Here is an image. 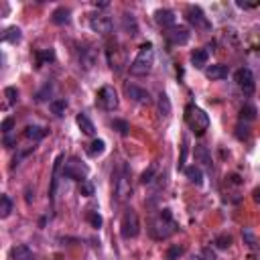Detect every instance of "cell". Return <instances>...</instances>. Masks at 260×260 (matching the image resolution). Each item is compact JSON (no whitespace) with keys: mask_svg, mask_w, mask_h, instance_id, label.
Here are the masks:
<instances>
[{"mask_svg":"<svg viewBox=\"0 0 260 260\" xmlns=\"http://www.w3.org/2000/svg\"><path fill=\"white\" fill-rule=\"evenodd\" d=\"M177 230H179V224L175 221V218H173V212H171L169 207L160 209L159 216L151 221V228H148V232H151V236L155 240H167Z\"/></svg>","mask_w":260,"mask_h":260,"instance_id":"cell-1","label":"cell"},{"mask_svg":"<svg viewBox=\"0 0 260 260\" xmlns=\"http://www.w3.org/2000/svg\"><path fill=\"white\" fill-rule=\"evenodd\" d=\"M112 185H114V201L126 203L132 197V181H130V169L126 163H122L112 173Z\"/></svg>","mask_w":260,"mask_h":260,"instance_id":"cell-2","label":"cell"},{"mask_svg":"<svg viewBox=\"0 0 260 260\" xmlns=\"http://www.w3.org/2000/svg\"><path fill=\"white\" fill-rule=\"evenodd\" d=\"M153 67H155V47H153V43H144L139 49V53H136L134 61L128 65V71H130V76L140 78V76L151 73Z\"/></svg>","mask_w":260,"mask_h":260,"instance_id":"cell-3","label":"cell"},{"mask_svg":"<svg viewBox=\"0 0 260 260\" xmlns=\"http://www.w3.org/2000/svg\"><path fill=\"white\" fill-rule=\"evenodd\" d=\"M185 122H187L189 130L195 136H203L205 130L209 128V116L205 114V110H201L195 104H187L185 106Z\"/></svg>","mask_w":260,"mask_h":260,"instance_id":"cell-4","label":"cell"},{"mask_svg":"<svg viewBox=\"0 0 260 260\" xmlns=\"http://www.w3.org/2000/svg\"><path fill=\"white\" fill-rule=\"evenodd\" d=\"M140 234V220H139V214L134 209H126L124 216L120 220V236L124 240H132Z\"/></svg>","mask_w":260,"mask_h":260,"instance_id":"cell-5","label":"cell"},{"mask_svg":"<svg viewBox=\"0 0 260 260\" xmlns=\"http://www.w3.org/2000/svg\"><path fill=\"white\" fill-rule=\"evenodd\" d=\"M88 173H90L88 165H83L78 157L67 159V163L63 167V177L73 179V181H80V183H83L85 179H88Z\"/></svg>","mask_w":260,"mask_h":260,"instance_id":"cell-6","label":"cell"},{"mask_svg":"<svg viewBox=\"0 0 260 260\" xmlns=\"http://www.w3.org/2000/svg\"><path fill=\"white\" fill-rule=\"evenodd\" d=\"M234 81L240 88V92L244 96H252L256 90V80H254V73L248 67H240L236 73H234Z\"/></svg>","mask_w":260,"mask_h":260,"instance_id":"cell-7","label":"cell"},{"mask_svg":"<svg viewBox=\"0 0 260 260\" xmlns=\"http://www.w3.org/2000/svg\"><path fill=\"white\" fill-rule=\"evenodd\" d=\"M98 104H100L104 110L108 112H114L120 106V100H118V92L112 88V85H102L98 90Z\"/></svg>","mask_w":260,"mask_h":260,"instance_id":"cell-8","label":"cell"},{"mask_svg":"<svg viewBox=\"0 0 260 260\" xmlns=\"http://www.w3.org/2000/svg\"><path fill=\"white\" fill-rule=\"evenodd\" d=\"M185 19H187V22L193 24L195 29H201V31H209V29H212V22L207 20L205 12L200 6H195V4H189L187 8H185Z\"/></svg>","mask_w":260,"mask_h":260,"instance_id":"cell-9","label":"cell"},{"mask_svg":"<svg viewBox=\"0 0 260 260\" xmlns=\"http://www.w3.org/2000/svg\"><path fill=\"white\" fill-rule=\"evenodd\" d=\"M165 39H167V43L169 45H173V47H179V45H185L189 39H191V33H189V29L187 27H183V24H175V27H171V29H167V33H165Z\"/></svg>","mask_w":260,"mask_h":260,"instance_id":"cell-10","label":"cell"},{"mask_svg":"<svg viewBox=\"0 0 260 260\" xmlns=\"http://www.w3.org/2000/svg\"><path fill=\"white\" fill-rule=\"evenodd\" d=\"M90 29H92L94 33H98V35L106 37V35L112 33V29H114V20L110 19V17H106V15H96V17L90 19Z\"/></svg>","mask_w":260,"mask_h":260,"instance_id":"cell-11","label":"cell"},{"mask_svg":"<svg viewBox=\"0 0 260 260\" xmlns=\"http://www.w3.org/2000/svg\"><path fill=\"white\" fill-rule=\"evenodd\" d=\"M126 94H128L130 100L136 102V104H142V106L153 104L151 94H148L144 88H139V85H126Z\"/></svg>","mask_w":260,"mask_h":260,"instance_id":"cell-12","label":"cell"},{"mask_svg":"<svg viewBox=\"0 0 260 260\" xmlns=\"http://www.w3.org/2000/svg\"><path fill=\"white\" fill-rule=\"evenodd\" d=\"M155 22L159 24L160 29H171L175 27V12L171 8H159L155 12Z\"/></svg>","mask_w":260,"mask_h":260,"instance_id":"cell-13","label":"cell"},{"mask_svg":"<svg viewBox=\"0 0 260 260\" xmlns=\"http://www.w3.org/2000/svg\"><path fill=\"white\" fill-rule=\"evenodd\" d=\"M193 157H195V163H200L201 167H205L207 171L214 169V160H212V153L207 151V146L203 144H197L195 151H193Z\"/></svg>","mask_w":260,"mask_h":260,"instance_id":"cell-14","label":"cell"},{"mask_svg":"<svg viewBox=\"0 0 260 260\" xmlns=\"http://www.w3.org/2000/svg\"><path fill=\"white\" fill-rule=\"evenodd\" d=\"M228 73H230V69H228L226 65L216 63V65H209V67L205 69V78L212 80V81H220V80H226Z\"/></svg>","mask_w":260,"mask_h":260,"instance_id":"cell-15","label":"cell"},{"mask_svg":"<svg viewBox=\"0 0 260 260\" xmlns=\"http://www.w3.org/2000/svg\"><path fill=\"white\" fill-rule=\"evenodd\" d=\"M8 258L10 260H33V252L27 244H17L15 248H10Z\"/></svg>","mask_w":260,"mask_h":260,"instance_id":"cell-16","label":"cell"},{"mask_svg":"<svg viewBox=\"0 0 260 260\" xmlns=\"http://www.w3.org/2000/svg\"><path fill=\"white\" fill-rule=\"evenodd\" d=\"M76 122H78L80 130H81L85 136H94V134H96V126H94V122L90 120V116L85 114V112H80V114H78V118H76Z\"/></svg>","mask_w":260,"mask_h":260,"instance_id":"cell-17","label":"cell"},{"mask_svg":"<svg viewBox=\"0 0 260 260\" xmlns=\"http://www.w3.org/2000/svg\"><path fill=\"white\" fill-rule=\"evenodd\" d=\"M185 177L189 179V183H193V185H203V171H201V167L200 165H191V167H185Z\"/></svg>","mask_w":260,"mask_h":260,"instance_id":"cell-18","label":"cell"},{"mask_svg":"<svg viewBox=\"0 0 260 260\" xmlns=\"http://www.w3.org/2000/svg\"><path fill=\"white\" fill-rule=\"evenodd\" d=\"M207 59H209L207 49H195V51L191 53V65L195 69H203L207 65Z\"/></svg>","mask_w":260,"mask_h":260,"instance_id":"cell-19","label":"cell"},{"mask_svg":"<svg viewBox=\"0 0 260 260\" xmlns=\"http://www.w3.org/2000/svg\"><path fill=\"white\" fill-rule=\"evenodd\" d=\"M80 63L83 65V69H92L96 65V51L94 47H85L80 51Z\"/></svg>","mask_w":260,"mask_h":260,"instance_id":"cell-20","label":"cell"},{"mask_svg":"<svg viewBox=\"0 0 260 260\" xmlns=\"http://www.w3.org/2000/svg\"><path fill=\"white\" fill-rule=\"evenodd\" d=\"M24 136H27L29 140L37 142V140H41V139H45V136H47V128L39 126V124H31V126L24 128Z\"/></svg>","mask_w":260,"mask_h":260,"instance_id":"cell-21","label":"cell"},{"mask_svg":"<svg viewBox=\"0 0 260 260\" xmlns=\"http://www.w3.org/2000/svg\"><path fill=\"white\" fill-rule=\"evenodd\" d=\"M51 20L55 24H69L71 20V10L67 6H59L53 10V15H51Z\"/></svg>","mask_w":260,"mask_h":260,"instance_id":"cell-22","label":"cell"},{"mask_svg":"<svg viewBox=\"0 0 260 260\" xmlns=\"http://www.w3.org/2000/svg\"><path fill=\"white\" fill-rule=\"evenodd\" d=\"M61 163H63V155H59L55 159V163H53V173H51V191H49V195H51V201H55V193H57V175H59V167Z\"/></svg>","mask_w":260,"mask_h":260,"instance_id":"cell-23","label":"cell"},{"mask_svg":"<svg viewBox=\"0 0 260 260\" xmlns=\"http://www.w3.org/2000/svg\"><path fill=\"white\" fill-rule=\"evenodd\" d=\"M20 39H22V31H20L19 27H8V29L2 33V41H4V43L17 45V43H20Z\"/></svg>","mask_w":260,"mask_h":260,"instance_id":"cell-24","label":"cell"},{"mask_svg":"<svg viewBox=\"0 0 260 260\" xmlns=\"http://www.w3.org/2000/svg\"><path fill=\"white\" fill-rule=\"evenodd\" d=\"M122 24H124V29L128 31L130 37H136L139 35V27H136V19L132 15H128V12H124L122 15Z\"/></svg>","mask_w":260,"mask_h":260,"instance_id":"cell-25","label":"cell"},{"mask_svg":"<svg viewBox=\"0 0 260 260\" xmlns=\"http://www.w3.org/2000/svg\"><path fill=\"white\" fill-rule=\"evenodd\" d=\"M256 118V106L254 104H244L242 110H240V122H252Z\"/></svg>","mask_w":260,"mask_h":260,"instance_id":"cell-26","label":"cell"},{"mask_svg":"<svg viewBox=\"0 0 260 260\" xmlns=\"http://www.w3.org/2000/svg\"><path fill=\"white\" fill-rule=\"evenodd\" d=\"M12 212V200H10V195H2L0 197V218L6 220Z\"/></svg>","mask_w":260,"mask_h":260,"instance_id":"cell-27","label":"cell"},{"mask_svg":"<svg viewBox=\"0 0 260 260\" xmlns=\"http://www.w3.org/2000/svg\"><path fill=\"white\" fill-rule=\"evenodd\" d=\"M49 110H51L55 116H63L65 110H67V102L65 100H51L49 102Z\"/></svg>","mask_w":260,"mask_h":260,"instance_id":"cell-28","label":"cell"},{"mask_svg":"<svg viewBox=\"0 0 260 260\" xmlns=\"http://www.w3.org/2000/svg\"><path fill=\"white\" fill-rule=\"evenodd\" d=\"M106 151V142L102 140V139H96L92 144H90V148H88V155L90 157H98V155H102Z\"/></svg>","mask_w":260,"mask_h":260,"instance_id":"cell-29","label":"cell"},{"mask_svg":"<svg viewBox=\"0 0 260 260\" xmlns=\"http://www.w3.org/2000/svg\"><path fill=\"white\" fill-rule=\"evenodd\" d=\"M159 110H160V114H163L165 118L171 116V100H169L167 94H160L159 96Z\"/></svg>","mask_w":260,"mask_h":260,"instance_id":"cell-30","label":"cell"},{"mask_svg":"<svg viewBox=\"0 0 260 260\" xmlns=\"http://www.w3.org/2000/svg\"><path fill=\"white\" fill-rule=\"evenodd\" d=\"M112 128H114L120 136H126V134H128V130H130L128 122H126V120H120V118H114V120H112Z\"/></svg>","mask_w":260,"mask_h":260,"instance_id":"cell-31","label":"cell"},{"mask_svg":"<svg viewBox=\"0 0 260 260\" xmlns=\"http://www.w3.org/2000/svg\"><path fill=\"white\" fill-rule=\"evenodd\" d=\"M53 59H55L53 49H45V51H37V63H39V65H45L47 61H53Z\"/></svg>","mask_w":260,"mask_h":260,"instance_id":"cell-32","label":"cell"},{"mask_svg":"<svg viewBox=\"0 0 260 260\" xmlns=\"http://www.w3.org/2000/svg\"><path fill=\"white\" fill-rule=\"evenodd\" d=\"M214 244L218 246V248H230V246H232V236H230V234H220V236H216Z\"/></svg>","mask_w":260,"mask_h":260,"instance_id":"cell-33","label":"cell"},{"mask_svg":"<svg viewBox=\"0 0 260 260\" xmlns=\"http://www.w3.org/2000/svg\"><path fill=\"white\" fill-rule=\"evenodd\" d=\"M183 252H185L183 246H171V248L167 250V254H165V258L167 260H179L183 256Z\"/></svg>","mask_w":260,"mask_h":260,"instance_id":"cell-34","label":"cell"},{"mask_svg":"<svg viewBox=\"0 0 260 260\" xmlns=\"http://www.w3.org/2000/svg\"><path fill=\"white\" fill-rule=\"evenodd\" d=\"M80 193H81L83 197H92V195L96 193L94 183H92V181H88V179H85L83 183H80Z\"/></svg>","mask_w":260,"mask_h":260,"instance_id":"cell-35","label":"cell"},{"mask_svg":"<svg viewBox=\"0 0 260 260\" xmlns=\"http://www.w3.org/2000/svg\"><path fill=\"white\" fill-rule=\"evenodd\" d=\"M88 221L92 224V228H98V230H100L102 224H104V218L98 214V212H90V214H88Z\"/></svg>","mask_w":260,"mask_h":260,"instance_id":"cell-36","label":"cell"},{"mask_svg":"<svg viewBox=\"0 0 260 260\" xmlns=\"http://www.w3.org/2000/svg\"><path fill=\"white\" fill-rule=\"evenodd\" d=\"M250 128H248V124H246V122H240V124L236 126V139L238 140H246V139H248V132Z\"/></svg>","mask_w":260,"mask_h":260,"instance_id":"cell-37","label":"cell"},{"mask_svg":"<svg viewBox=\"0 0 260 260\" xmlns=\"http://www.w3.org/2000/svg\"><path fill=\"white\" fill-rule=\"evenodd\" d=\"M4 96H6V100H8V106H15L17 100H19V90L17 88H6L4 90Z\"/></svg>","mask_w":260,"mask_h":260,"instance_id":"cell-38","label":"cell"},{"mask_svg":"<svg viewBox=\"0 0 260 260\" xmlns=\"http://www.w3.org/2000/svg\"><path fill=\"white\" fill-rule=\"evenodd\" d=\"M51 90H53V85H51V83H45V88H43L41 92H37L35 100H37V102H45L47 96H51Z\"/></svg>","mask_w":260,"mask_h":260,"instance_id":"cell-39","label":"cell"},{"mask_svg":"<svg viewBox=\"0 0 260 260\" xmlns=\"http://www.w3.org/2000/svg\"><path fill=\"white\" fill-rule=\"evenodd\" d=\"M12 128H15V118H10V116H8V118H4V120H2V126H0V130L4 132V136H6V134H10V132H12Z\"/></svg>","mask_w":260,"mask_h":260,"instance_id":"cell-40","label":"cell"},{"mask_svg":"<svg viewBox=\"0 0 260 260\" xmlns=\"http://www.w3.org/2000/svg\"><path fill=\"white\" fill-rule=\"evenodd\" d=\"M155 171H157V165H151V169L142 173L140 181H142V183H153V175H155Z\"/></svg>","mask_w":260,"mask_h":260,"instance_id":"cell-41","label":"cell"},{"mask_svg":"<svg viewBox=\"0 0 260 260\" xmlns=\"http://www.w3.org/2000/svg\"><path fill=\"white\" fill-rule=\"evenodd\" d=\"M244 240L248 242L250 248H256V238H254V234L250 230H244Z\"/></svg>","mask_w":260,"mask_h":260,"instance_id":"cell-42","label":"cell"},{"mask_svg":"<svg viewBox=\"0 0 260 260\" xmlns=\"http://www.w3.org/2000/svg\"><path fill=\"white\" fill-rule=\"evenodd\" d=\"M15 144H17V139H12V136L6 134V136H4V146H6V148H12Z\"/></svg>","mask_w":260,"mask_h":260,"instance_id":"cell-43","label":"cell"},{"mask_svg":"<svg viewBox=\"0 0 260 260\" xmlns=\"http://www.w3.org/2000/svg\"><path fill=\"white\" fill-rule=\"evenodd\" d=\"M252 200L260 205V187H254V191H252Z\"/></svg>","mask_w":260,"mask_h":260,"instance_id":"cell-44","label":"cell"},{"mask_svg":"<svg viewBox=\"0 0 260 260\" xmlns=\"http://www.w3.org/2000/svg\"><path fill=\"white\" fill-rule=\"evenodd\" d=\"M240 8H254V6H258V2H236Z\"/></svg>","mask_w":260,"mask_h":260,"instance_id":"cell-45","label":"cell"},{"mask_svg":"<svg viewBox=\"0 0 260 260\" xmlns=\"http://www.w3.org/2000/svg\"><path fill=\"white\" fill-rule=\"evenodd\" d=\"M189 260H205V258H203V254H195V256H191Z\"/></svg>","mask_w":260,"mask_h":260,"instance_id":"cell-46","label":"cell"}]
</instances>
